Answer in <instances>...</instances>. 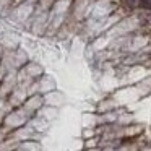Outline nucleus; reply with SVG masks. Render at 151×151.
<instances>
[{"instance_id":"1","label":"nucleus","mask_w":151,"mask_h":151,"mask_svg":"<svg viewBox=\"0 0 151 151\" xmlns=\"http://www.w3.org/2000/svg\"><path fill=\"white\" fill-rule=\"evenodd\" d=\"M128 2V5H132V7H135V5H137V0H127Z\"/></svg>"}]
</instances>
